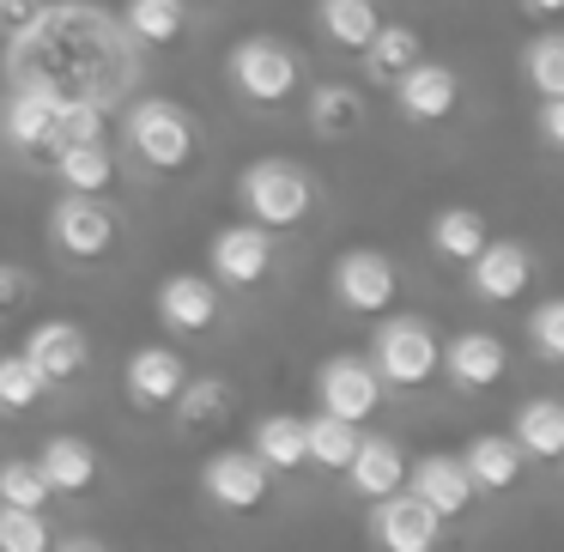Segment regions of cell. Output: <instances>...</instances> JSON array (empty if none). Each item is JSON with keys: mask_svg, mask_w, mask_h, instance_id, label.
<instances>
[{"mask_svg": "<svg viewBox=\"0 0 564 552\" xmlns=\"http://www.w3.org/2000/svg\"><path fill=\"white\" fill-rule=\"evenodd\" d=\"M7 62H13V79H31V86H50V91H86V98H104V104L122 98L128 79H134L122 19L79 7V0H62V7L43 0V13L13 37Z\"/></svg>", "mask_w": 564, "mask_h": 552, "instance_id": "obj_1", "label": "cell"}, {"mask_svg": "<svg viewBox=\"0 0 564 552\" xmlns=\"http://www.w3.org/2000/svg\"><path fill=\"white\" fill-rule=\"evenodd\" d=\"M237 207L280 237V231H297V225L316 219L322 188H316V176H310L304 164H292V159H256L243 176H237Z\"/></svg>", "mask_w": 564, "mask_h": 552, "instance_id": "obj_2", "label": "cell"}, {"mask_svg": "<svg viewBox=\"0 0 564 552\" xmlns=\"http://www.w3.org/2000/svg\"><path fill=\"white\" fill-rule=\"evenodd\" d=\"M122 134H128V152H134L147 171L159 176H183L200 164V122L171 98H140L128 104L122 116Z\"/></svg>", "mask_w": 564, "mask_h": 552, "instance_id": "obj_3", "label": "cell"}, {"mask_svg": "<svg viewBox=\"0 0 564 552\" xmlns=\"http://www.w3.org/2000/svg\"><path fill=\"white\" fill-rule=\"evenodd\" d=\"M225 79H231L237 98L273 104V110H280V104L304 86V62H297V50L285 37L256 31V37H237L231 43V55H225Z\"/></svg>", "mask_w": 564, "mask_h": 552, "instance_id": "obj_4", "label": "cell"}, {"mask_svg": "<svg viewBox=\"0 0 564 552\" xmlns=\"http://www.w3.org/2000/svg\"><path fill=\"white\" fill-rule=\"evenodd\" d=\"M437 328L425 316H389L370 340V370L382 377V389H425L437 377Z\"/></svg>", "mask_w": 564, "mask_h": 552, "instance_id": "obj_5", "label": "cell"}, {"mask_svg": "<svg viewBox=\"0 0 564 552\" xmlns=\"http://www.w3.org/2000/svg\"><path fill=\"white\" fill-rule=\"evenodd\" d=\"M50 243L62 249L67 261H79V268H98V261H110L116 243H122V213L104 195H62L50 213Z\"/></svg>", "mask_w": 564, "mask_h": 552, "instance_id": "obj_6", "label": "cell"}, {"mask_svg": "<svg viewBox=\"0 0 564 552\" xmlns=\"http://www.w3.org/2000/svg\"><path fill=\"white\" fill-rule=\"evenodd\" d=\"M280 268V243H273L268 225H219L207 243V273L225 285V292H256V285L273 280Z\"/></svg>", "mask_w": 564, "mask_h": 552, "instance_id": "obj_7", "label": "cell"}, {"mask_svg": "<svg viewBox=\"0 0 564 552\" xmlns=\"http://www.w3.org/2000/svg\"><path fill=\"white\" fill-rule=\"evenodd\" d=\"M334 297L352 316H389L394 297H401V273H394V261L382 249H346L334 261Z\"/></svg>", "mask_w": 564, "mask_h": 552, "instance_id": "obj_8", "label": "cell"}, {"mask_svg": "<svg viewBox=\"0 0 564 552\" xmlns=\"http://www.w3.org/2000/svg\"><path fill=\"white\" fill-rule=\"evenodd\" d=\"M225 316V285L213 273H171L159 285V322L164 334H183V340H200L213 334Z\"/></svg>", "mask_w": 564, "mask_h": 552, "instance_id": "obj_9", "label": "cell"}, {"mask_svg": "<svg viewBox=\"0 0 564 552\" xmlns=\"http://www.w3.org/2000/svg\"><path fill=\"white\" fill-rule=\"evenodd\" d=\"M200 486H207V498L219 504V510L249 516V510L268 504L273 474H268V462H261L256 450H219V455H207V467H200Z\"/></svg>", "mask_w": 564, "mask_h": 552, "instance_id": "obj_10", "label": "cell"}, {"mask_svg": "<svg viewBox=\"0 0 564 552\" xmlns=\"http://www.w3.org/2000/svg\"><path fill=\"white\" fill-rule=\"evenodd\" d=\"M389 91H394V110H401L413 128H437V122H449L455 104H462V79H455V67L425 62V55H419V62L406 67V74L394 79Z\"/></svg>", "mask_w": 564, "mask_h": 552, "instance_id": "obj_11", "label": "cell"}, {"mask_svg": "<svg viewBox=\"0 0 564 552\" xmlns=\"http://www.w3.org/2000/svg\"><path fill=\"white\" fill-rule=\"evenodd\" d=\"M370 540L382 552H431L443 540V516L431 504H419L413 491H389V498H370Z\"/></svg>", "mask_w": 564, "mask_h": 552, "instance_id": "obj_12", "label": "cell"}, {"mask_svg": "<svg viewBox=\"0 0 564 552\" xmlns=\"http://www.w3.org/2000/svg\"><path fill=\"white\" fill-rule=\"evenodd\" d=\"M382 377L370 370V358H328V365L316 370V401L322 413L334 419H352V425H365L370 413L382 407Z\"/></svg>", "mask_w": 564, "mask_h": 552, "instance_id": "obj_13", "label": "cell"}, {"mask_svg": "<svg viewBox=\"0 0 564 552\" xmlns=\"http://www.w3.org/2000/svg\"><path fill=\"white\" fill-rule=\"evenodd\" d=\"M534 249L528 243H479V256L467 261V285H474V297H486V304H510V297H522L528 285H534Z\"/></svg>", "mask_w": 564, "mask_h": 552, "instance_id": "obj_14", "label": "cell"}, {"mask_svg": "<svg viewBox=\"0 0 564 552\" xmlns=\"http://www.w3.org/2000/svg\"><path fill=\"white\" fill-rule=\"evenodd\" d=\"M437 370H443V377H449L462 394H486L491 382L510 370V353H503V340H498L491 328H467V334H455V340H443Z\"/></svg>", "mask_w": 564, "mask_h": 552, "instance_id": "obj_15", "label": "cell"}, {"mask_svg": "<svg viewBox=\"0 0 564 552\" xmlns=\"http://www.w3.org/2000/svg\"><path fill=\"white\" fill-rule=\"evenodd\" d=\"M0 140L19 147L25 159H55V91L19 79V91L7 98V116H0Z\"/></svg>", "mask_w": 564, "mask_h": 552, "instance_id": "obj_16", "label": "cell"}, {"mask_svg": "<svg viewBox=\"0 0 564 552\" xmlns=\"http://www.w3.org/2000/svg\"><path fill=\"white\" fill-rule=\"evenodd\" d=\"M19 353H25L50 382H74V377L91 370V334L79 328V322H67V316H50V322H37V328L25 334Z\"/></svg>", "mask_w": 564, "mask_h": 552, "instance_id": "obj_17", "label": "cell"}, {"mask_svg": "<svg viewBox=\"0 0 564 552\" xmlns=\"http://www.w3.org/2000/svg\"><path fill=\"white\" fill-rule=\"evenodd\" d=\"M183 377H188V365H183V353L176 346H140L134 358H128V370H122V389H128V407H140V413H164V407L176 401V389H183Z\"/></svg>", "mask_w": 564, "mask_h": 552, "instance_id": "obj_18", "label": "cell"}, {"mask_svg": "<svg viewBox=\"0 0 564 552\" xmlns=\"http://www.w3.org/2000/svg\"><path fill=\"white\" fill-rule=\"evenodd\" d=\"M37 474H43V486L62 491V498H86V491L98 486L104 462H98V450H91L86 437L55 431V437H43V450H37Z\"/></svg>", "mask_w": 564, "mask_h": 552, "instance_id": "obj_19", "label": "cell"}, {"mask_svg": "<svg viewBox=\"0 0 564 552\" xmlns=\"http://www.w3.org/2000/svg\"><path fill=\"white\" fill-rule=\"evenodd\" d=\"M406 486H413V498L431 504L443 522H449V516H467V504L479 498V486L467 479L462 455H419V467H406Z\"/></svg>", "mask_w": 564, "mask_h": 552, "instance_id": "obj_20", "label": "cell"}, {"mask_svg": "<svg viewBox=\"0 0 564 552\" xmlns=\"http://www.w3.org/2000/svg\"><path fill=\"white\" fill-rule=\"evenodd\" d=\"M231 407H237V389L225 377H183L171 413H176V431H183V437H213V431H225Z\"/></svg>", "mask_w": 564, "mask_h": 552, "instance_id": "obj_21", "label": "cell"}, {"mask_svg": "<svg viewBox=\"0 0 564 552\" xmlns=\"http://www.w3.org/2000/svg\"><path fill=\"white\" fill-rule=\"evenodd\" d=\"M340 474L352 479L358 498H389V491L406 486V455H401L394 437H365V431H358V450H352V462H346Z\"/></svg>", "mask_w": 564, "mask_h": 552, "instance_id": "obj_22", "label": "cell"}, {"mask_svg": "<svg viewBox=\"0 0 564 552\" xmlns=\"http://www.w3.org/2000/svg\"><path fill=\"white\" fill-rule=\"evenodd\" d=\"M55 183L67 188V195H110L116 176H122V164H116V152L104 147V140H79V147H62L50 159Z\"/></svg>", "mask_w": 564, "mask_h": 552, "instance_id": "obj_23", "label": "cell"}, {"mask_svg": "<svg viewBox=\"0 0 564 552\" xmlns=\"http://www.w3.org/2000/svg\"><path fill=\"white\" fill-rule=\"evenodd\" d=\"M522 443L516 437H498V431H479L474 443H467V455H462V467H467V479H474L479 491H503V486H516L522 479Z\"/></svg>", "mask_w": 564, "mask_h": 552, "instance_id": "obj_24", "label": "cell"}, {"mask_svg": "<svg viewBox=\"0 0 564 552\" xmlns=\"http://www.w3.org/2000/svg\"><path fill=\"white\" fill-rule=\"evenodd\" d=\"M122 31L140 50H171L188 31V0H128L122 7Z\"/></svg>", "mask_w": 564, "mask_h": 552, "instance_id": "obj_25", "label": "cell"}, {"mask_svg": "<svg viewBox=\"0 0 564 552\" xmlns=\"http://www.w3.org/2000/svg\"><path fill=\"white\" fill-rule=\"evenodd\" d=\"M358 55H365L370 86H382V91H389L394 79H401L406 67L419 62V31H413V25H389V19H382V25L365 37V50H358Z\"/></svg>", "mask_w": 564, "mask_h": 552, "instance_id": "obj_26", "label": "cell"}, {"mask_svg": "<svg viewBox=\"0 0 564 552\" xmlns=\"http://www.w3.org/2000/svg\"><path fill=\"white\" fill-rule=\"evenodd\" d=\"M358 128H365V98H358V86L328 79V86L310 91V134L316 140H352Z\"/></svg>", "mask_w": 564, "mask_h": 552, "instance_id": "obj_27", "label": "cell"}, {"mask_svg": "<svg viewBox=\"0 0 564 552\" xmlns=\"http://www.w3.org/2000/svg\"><path fill=\"white\" fill-rule=\"evenodd\" d=\"M516 443H522V455H534V462H558L564 455V407L552 401V394H534V401L516 407Z\"/></svg>", "mask_w": 564, "mask_h": 552, "instance_id": "obj_28", "label": "cell"}, {"mask_svg": "<svg viewBox=\"0 0 564 552\" xmlns=\"http://www.w3.org/2000/svg\"><path fill=\"white\" fill-rule=\"evenodd\" d=\"M249 450L268 462V474H297V467H310L304 419H297V413H268V419H256V443H249Z\"/></svg>", "mask_w": 564, "mask_h": 552, "instance_id": "obj_29", "label": "cell"}, {"mask_svg": "<svg viewBox=\"0 0 564 552\" xmlns=\"http://www.w3.org/2000/svg\"><path fill=\"white\" fill-rule=\"evenodd\" d=\"M382 25L377 0H316V31L334 43V50H365V37Z\"/></svg>", "mask_w": 564, "mask_h": 552, "instance_id": "obj_30", "label": "cell"}, {"mask_svg": "<svg viewBox=\"0 0 564 552\" xmlns=\"http://www.w3.org/2000/svg\"><path fill=\"white\" fill-rule=\"evenodd\" d=\"M104 134H110V104L86 98V91H55V152Z\"/></svg>", "mask_w": 564, "mask_h": 552, "instance_id": "obj_31", "label": "cell"}, {"mask_svg": "<svg viewBox=\"0 0 564 552\" xmlns=\"http://www.w3.org/2000/svg\"><path fill=\"white\" fill-rule=\"evenodd\" d=\"M479 243H486V219H479L474 207H443L437 219H431V249H437L443 261H474Z\"/></svg>", "mask_w": 564, "mask_h": 552, "instance_id": "obj_32", "label": "cell"}, {"mask_svg": "<svg viewBox=\"0 0 564 552\" xmlns=\"http://www.w3.org/2000/svg\"><path fill=\"white\" fill-rule=\"evenodd\" d=\"M358 431H365V425H352V419H334V413L304 419V450H310V462H322L328 474H340V467L352 462V450H358Z\"/></svg>", "mask_w": 564, "mask_h": 552, "instance_id": "obj_33", "label": "cell"}, {"mask_svg": "<svg viewBox=\"0 0 564 552\" xmlns=\"http://www.w3.org/2000/svg\"><path fill=\"white\" fill-rule=\"evenodd\" d=\"M43 394H50V377H43L25 353L0 358V413H31Z\"/></svg>", "mask_w": 564, "mask_h": 552, "instance_id": "obj_34", "label": "cell"}, {"mask_svg": "<svg viewBox=\"0 0 564 552\" xmlns=\"http://www.w3.org/2000/svg\"><path fill=\"white\" fill-rule=\"evenodd\" d=\"M522 74L540 98H564V37L558 31H540L534 43L522 50Z\"/></svg>", "mask_w": 564, "mask_h": 552, "instance_id": "obj_35", "label": "cell"}, {"mask_svg": "<svg viewBox=\"0 0 564 552\" xmlns=\"http://www.w3.org/2000/svg\"><path fill=\"white\" fill-rule=\"evenodd\" d=\"M50 516L25 504H0V552H50Z\"/></svg>", "mask_w": 564, "mask_h": 552, "instance_id": "obj_36", "label": "cell"}, {"mask_svg": "<svg viewBox=\"0 0 564 552\" xmlns=\"http://www.w3.org/2000/svg\"><path fill=\"white\" fill-rule=\"evenodd\" d=\"M55 491L43 486L37 462L31 455H13V462H0V504H25V510H43Z\"/></svg>", "mask_w": 564, "mask_h": 552, "instance_id": "obj_37", "label": "cell"}, {"mask_svg": "<svg viewBox=\"0 0 564 552\" xmlns=\"http://www.w3.org/2000/svg\"><path fill=\"white\" fill-rule=\"evenodd\" d=\"M528 340H534L540 365H558V358H564V304H558V297L534 304V316H528Z\"/></svg>", "mask_w": 564, "mask_h": 552, "instance_id": "obj_38", "label": "cell"}, {"mask_svg": "<svg viewBox=\"0 0 564 552\" xmlns=\"http://www.w3.org/2000/svg\"><path fill=\"white\" fill-rule=\"evenodd\" d=\"M25 297H31V273L19 261H0V316H13Z\"/></svg>", "mask_w": 564, "mask_h": 552, "instance_id": "obj_39", "label": "cell"}, {"mask_svg": "<svg viewBox=\"0 0 564 552\" xmlns=\"http://www.w3.org/2000/svg\"><path fill=\"white\" fill-rule=\"evenodd\" d=\"M37 13H43V0H0V43H13Z\"/></svg>", "mask_w": 564, "mask_h": 552, "instance_id": "obj_40", "label": "cell"}, {"mask_svg": "<svg viewBox=\"0 0 564 552\" xmlns=\"http://www.w3.org/2000/svg\"><path fill=\"white\" fill-rule=\"evenodd\" d=\"M540 147L546 152L564 147V98H540Z\"/></svg>", "mask_w": 564, "mask_h": 552, "instance_id": "obj_41", "label": "cell"}, {"mask_svg": "<svg viewBox=\"0 0 564 552\" xmlns=\"http://www.w3.org/2000/svg\"><path fill=\"white\" fill-rule=\"evenodd\" d=\"M50 546H62V552H104V540H91V534H50Z\"/></svg>", "mask_w": 564, "mask_h": 552, "instance_id": "obj_42", "label": "cell"}, {"mask_svg": "<svg viewBox=\"0 0 564 552\" xmlns=\"http://www.w3.org/2000/svg\"><path fill=\"white\" fill-rule=\"evenodd\" d=\"M522 13H534V19H558V13H564V0H522Z\"/></svg>", "mask_w": 564, "mask_h": 552, "instance_id": "obj_43", "label": "cell"}, {"mask_svg": "<svg viewBox=\"0 0 564 552\" xmlns=\"http://www.w3.org/2000/svg\"><path fill=\"white\" fill-rule=\"evenodd\" d=\"M0 116H7V91H0Z\"/></svg>", "mask_w": 564, "mask_h": 552, "instance_id": "obj_44", "label": "cell"}]
</instances>
